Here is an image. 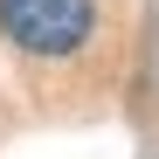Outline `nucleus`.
<instances>
[{
    "instance_id": "f257e3e1",
    "label": "nucleus",
    "mask_w": 159,
    "mask_h": 159,
    "mask_svg": "<svg viewBox=\"0 0 159 159\" xmlns=\"http://www.w3.org/2000/svg\"><path fill=\"white\" fill-rule=\"evenodd\" d=\"M0 35L21 56L62 62L97 35V0H0Z\"/></svg>"
}]
</instances>
